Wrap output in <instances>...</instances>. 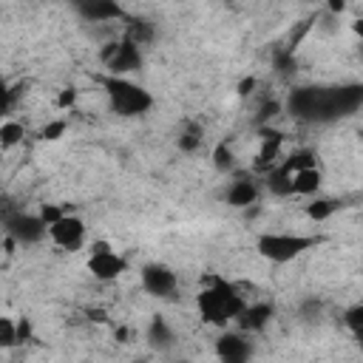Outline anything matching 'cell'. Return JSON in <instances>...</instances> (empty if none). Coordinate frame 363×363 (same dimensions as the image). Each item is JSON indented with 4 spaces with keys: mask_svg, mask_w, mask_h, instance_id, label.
Wrapping results in <instances>:
<instances>
[{
    "mask_svg": "<svg viewBox=\"0 0 363 363\" xmlns=\"http://www.w3.org/2000/svg\"><path fill=\"white\" fill-rule=\"evenodd\" d=\"M244 303H247V298L238 292L235 284H230L227 278H221L216 272L201 275V289L196 295V309H199L204 323L227 329V323L235 320V315L244 309Z\"/></svg>",
    "mask_w": 363,
    "mask_h": 363,
    "instance_id": "2",
    "label": "cell"
},
{
    "mask_svg": "<svg viewBox=\"0 0 363 363\" xmlns=\"http://www.w3.org/2000/svg\"><path fill=\"white\" fill-rule=\"evenodd\" d=\"M88 272L91 278L108 284V281H116L122 272H128V261L108 244V241H94L91 250H88Z\"/></svg>",
    "mask_w": 363,
    "mask_h": 363,
    "instance_id": "6",
    "label": "cell"
},
{
    "mask_svg": "<svg viewBox=\"0 0 363 363\" xmlns=\"http://www.w3.org/2000/svg\"><path fill=\"white\" fill-rule=\"evenodd\" d=\"M139 281H142V289L153 298H173L179 289V275L167 264H159V261L145 264L139 272Z\"/></svg>",
    "mask_w": 363,
    "mask_h": 363,
    "instance_id": "8",
    "label": "cell"
},
{
    "mask_svg": "<svg viewBox=\"0 0 363 363\" xmlns=\"http://www.w3.org/2000/svg\"><path fill=\"white\" fill-rule=\"evenodd\" d=\"M74 102H77V91H74V88L60 91V96H57V108H62V111H65V108H71Z\"/></svg>",
    "mask_w": 363,
    "mask_h": 363,
    "instance_id": "28",
    "label": "cell"
},
{
    "mask_svg": "<svg viewBox=\"0 0 363 363\" xmlns=\"http://www.w3.org/2000/svg\"><path fill=\"white\" fill-rule=\"evenodd\" d=\"M0 119H3V111H0Z\"/></svg>",
    "mask_w": 363,
    "mask_h": 363,
    "instance_id": "34",
    "label": "cell"
},
{
    "mask_svg": "<svg viewBox=\"0 0 363 363\" xmlns=\"http://www.w3.org/2000/svg\"><path fill=\"white\" fill-rule=\"evenodd\" d=\"M99 60H102V65H105L108 74L128 77V74H133V71L142 68V45H136L128 37H122L116 43H105Z\"/></svg>",
    "mask_w": 363,
    "mask_h": 363,
    "instance_id": "5",
    "label": "cell"
},
{
    "mask_svg": "<svg viewBox=\"0 0 363 363\" xmlns=\"http://www.w3.org/2000/svg\"><path fill=\"white\" fill-rule=\"evenodd\" d=\"M258 201V184L252 179H235L230 187H227V204L241 210V207H250Z\"/></svg>",
    "mask_w": 363,
    "mask_h": 363,
    "instance_id": "14",
    "label": "cell"
},
{
    "mask_svg": "<svg viewBox=\"0 0 363 363\" xmlns=\"http://www.w3.org/2000/svg\"><path fill=\"white\" fill-rule=\"evenodd\" d=\"M318 244H320L318 235H301V233H261L255 238L258 255L272 264H289Z\"/></svg>",
    "mask_w": 363,
    "mask_h": 363,
    "instance_id": "4",
    "label": "cell"
},
{
    "mask_svg": "<svg viewBox=\"0 0 363 363\" xmlns=\"http://www.w3.org/2000/svg\"><path fill=\"white\" fill-rule=\"evenodd\" d=\"M216 354L227 363H244L250 354H252V343H250V335L235 329V332H221L218 340H216Z\"/></svg>",
    "mask_w": 363,
    "mask_h": 363,
    "instance_id": "10",
    "label": "cell"
},
{
    "mask_svg": "<svg viewBox=\"0 0 363 363\" xmlns=\"http://www.w3.org/2000/svg\"><path fill=\"white\" fill-rule=\"evenodd\" d=\"M281 145H284V133H278V130H261V150H258L255 164L264 167V170L272 167L275 159H278V153H281Z\"/></svg>",
    "mask_w": 363,
    "mask_h": 363,
    "instance_id": "16",
    "label": "cell"
},
{
    "mask_svg": "<svg viewBox=\"0 0 363 363\" xmlns=\"http://www.w3.org/2000/svg\"><path fill=\"white\" fill-rule=\"evenodd\" d=\"M252 88H255V77H250V79H244V82L238 85V94H241V96H247V94H252Z\"/></svg>",
    "mask_w": 363,
    "mask_h": 363,
    "instance_id": "30",
    "label": "cell"
},
{
    "mask_svg": "<svg viewBox=\"0 0 363 363\" xmlns=\"http://www.w3.org/2000/svg\"><path fill=\"white\" fill-rule=\"evenodd\" d=\"M363 99L360 85H346V88H298L289 96V111L298 119H337L352 111H357Z\"/></svg>",
    "mask_w": 363,
    "mask_h": 363,
    "instance_id": "1",
    "label": "cell"
},
{
    "mask_svg": "<svg viewBox=\"0 0 363 363\" xmlns=\"http://www.w3.org/2000/svg\"><path fill=\"white\" fill-rule=\"evenodd\" d=\"M346 6H349V0H326V9H329L332 14H343Z\"/></svg>",
    "mask_w": 363,
    "mask_h": 363,
    "instance_id": "29",
    "label": "cell"
},
{
    "mask_svg": "<svg viewBox=\"0 0 363 363\" xmlns=\"http://www.w3.org/2000/svg\"><path fill=\"white\" fill-rule=\"evenodd\" d=\"M335 210H337V201H332V199H315V201L306 204V216L312 221H326Z\"/></svg>",
    "mask_w": 363,
    "mask_h": 363,
    "instance_id": "22",
    "label": "cell"
},
{
    "mask_svg": "<svg viewBox=\"0 0 363 363\" xmlns=\"http://www.w3.org/2000/svg\"><path fill=\"white\" fill-rule=\"evenodd\" d=\"M309 164H315V153L301 147V150H292V153H289V156H286V159H284L278 167H281V170H286V173H295V170L309 167Z\"/></svg>",
    "mask_w": 363,
    "mask_h": 363,
    "instance_id": "19",
    "label": "cell"
},
{
    "mask_svg": "<svg viewBox=\"0 0 363 363\" xmlns=\"http://www.w3.org/2000/svg\"><path fill=\"white\" fill-rule=\"evenodd\" d=\"M9 99H11V94H9V88H6V82L0 79V111H6V105H9Z\"/></svg>",
    "mask_w": 363,
    "mask_h": 363,
    "instance_id": "31",
    "label": "cell"
},
{
    "mask_svg": "<svg viewBox=\"0 0 363 363\" xmlns=\"http://www.w3.org/2000/svg\"><path fill=\"white\" fill-rule=\"evenodd\" d=\"M199 142H201V130H199L196 125H190V128L179 136V147H182V150H196Z\"/></svg>",
    "mask_w": 363,
    "mask_h": 363,
    "instance_id": "26",
    "label": "cell"
},
{
    "mask_svg": "<svg viewBox=\"0 0 363 363\" xmlns=\"http://www.w3.org/2000/svg\"><path fill=\"white\" fill-rule=\"evenodd\" d=\"M68 3L88 23H108L122 17V6L116 0H68Z\"/></svg>",
    "mask_w": 363,
    "mask_h": 363,
    "instance_id": "11",
    "label": "cell"
},
{
    "mask_svg": "<svg viewBox=\"0 0 363 363\" xmlns=\"http://www.w3.org/2000/svg\"><path fill=\"white\" fill-rule=\"evenodd\" d=\"M88 318H91V320H96V323H105V320H108L102 309H88Z\"/></svg>",
    "mask_w": 363,
    "mask_h": 363,
    "instance_id": "32",
    "label": "cell"
},
{
    "mask_svg": "<svg viewBox=\"0 0 363 363\" xmlns=\"http://www.w3.org/2000/svg\"><path fill=\"white\" fill-rule=\"evenodd\" d=\"M3 233L17 244H37L45 238V224L34 213H11L3 218Z\"/></svg>",
    "mask_w": 363,
    "mask_h": 363,
    "instance_id": "9",
    "label": "cell"
},
{
    "mask_svg": "<svg viewBox=\"0 0 363 363\" xmlns=\"http://www.w3.org/2000/svg\"><path fill=\"white\" fill-rule=\"evenodd\" d=\"M17 343H20L17 340V320L0 315V349H11Z\"/></svg>",
    "mask_w": 363,
    "mask_h": 363,
    "instance_id": "24",
    "label": "cell"
},
{
    "mask_svg": "<svg viewBox=\"0 0 363 363\" xmlns=\"http://www.w3.org/2000/svg\"><path fill=\"white\" fill-rule=\"evenodd\" d=\"M23 136H26V128L20 125V122H14V119H0V147H14V145H20L23 142Z\"/></svg>",
    "mask_w": 363,
    "mask_h": 363,
    "instance_id": "17",
    "label": "cell"
},
{
    "mask_svg": "<svg viewBox=\"0 0 363 363\" xmlns=\"http://www.w3.org/2000/svg\"><path fill=\"white\" fill-rule=\"evenodd\" d=\"M125 37H128V40H133L136 45H147V43L153 40V26H150L147 20H133V23L128 26Z\"/></svg>",
    "mask_w": 363,
    "mask_h": 363,
    "instance_id": "20",
    "label": "cell"
},
{
    "mask_svg": "<svg viewBox=\"0 0 363 363\" xmlns=\"http://www.w3.org/2000/svg\"><path fill=\"white\" fill-rule=\"evenodd\" d=\"M62 213H65V210H62V207H57V204H43L37 216H40V218H43V224L48 227V224H51V221H57Z\"/></svg>",
    "mask_w": 363,
    "mask_h": 363,
    "instance_id": "27",
    "label": "cell"
},
{
    "mask_svg": "<svg viewBox=\"0 0 363 363\" xmlns=\"http://www.w3.org/2000/svg\"><path fill=\"white\" fill-rule=\"evenodd\" d=\"M320 182H323V173L309 164V167H301L295 173H289V184H292V196H315L320 190Z\"/></svg>",
    "mask_w": 363,
    "mask_h": 363,
    "instance_id": "13",
    "label": "cell"
},
{
    "mask_svg": "<svg viewBox=\"0 0 363 363\" xmlns=\"http://www.w3.org/2000/svg\"><path fill=\"white\" fill-rule=\"evenodd\" d=\"M272 315H275V309L269 306V303H264V301H255V303H244V309L235 315V329H241V332H247V335H255V332H261V329H267V323L272 320Z\"/></svg>",
    "mask_w": 363,
    "mask_h": 363,
    "instance_id": "12",
    "label": "cell"
},
{
    "mask_svg": "<svg viewBox=\"0 0 363 363\" xmlns=\"http://www.w3.org/2000/svg\"><path fill=\"white\" fill-rule=\"evenodd\" d=\"M267 187H269L275 196H292L289 173H286V170H281L278 164H272V167H269V173H267Z\"/></svg>",
    "mask_w": 363,
    "mask_h": 363,
    "instance_id": "18",
    "label": "cell"
},
{
    "mask_svg": "<svg viewBox=\"0 0 363 363\" xmlns=\"http://www.w3.org/2000/svg\"><path fill=\"white\" fill-rule=\"evenodd\" d=\"M343 326H346L354 337L363 335V303H352V306L343 312Z\"/></svg>",
    "mask_w": 363,
    "mask_h": 363,
    "instance_id": "23",
    "label": "cell"
},
{
    "mask_svg": "<svg viewBox=\"0 0 363 363\" xmlns=\"http://www.w3.org/2000/svg\"><path fill=\"white\" fill-rule=\"evenodd\" d=\"M45 235L60 247V250H68V252H77L82 244H85V221L74 213H62L57 221H51L45 227Z\"/></svg>",
    "mask_w": 363,
    "mask_h": 363,
    "instance_id": "7",
    "label": "cell"
},
{
    "mask_svg": "<svg viewBox=\"0 0 363 363\" xmlns=\"http://www.w3.org/2000/svg\"><path fill=\"white\" fill-rule=\"evenodd\" d=\"M147 343H150L153 349H159V352H170V349L176 346V332H173V326H170L162 315H156V318L147 323Z\"/></svg>",
    "mask_w": 363,
    "mask_h": 363,
    "instance_id": "15",
    "label": "cell"
},
{
    "mask_svg": "<svg viewBox=\"0 0 363 363\" xmlns=\"http://www.w3.org/2000/svg\"><path fill=\"white\" fill-rule=\"evenodd\" d=\"M65 130H68V122H65V119H51V122H45V125L40 128L37 136H40L43 142H57Z\"/></svg>",
    "mask_w": 363,
    "mask_h": 363,
    "instance_id": "25",
    "label": "cell"
},
{
    "mask_svg": "<svg viewBox=\"0 0 363 363\" xmlns=\"http://www.w3.org/2000/svg\"><path fill=\"white\" fill-rule=\"evenodd\" d=\"M102 88H105V96H108V105L113 113L119 116H142L153 108V96L147 88L136 85L133 79L128 77H113V74H105L102 79Z\"/></svg>",
    "mask_w": 363,
    "mask_h": 363,
    "instance_id": "3",
    "label": "cell"
},
{
    "mask_svg": "<svg viewBox=\"0 0 363 363\" xmlns=\"http://www.w3.org/2000/svg\"><path fill=\"white\" fill-rule=\"evenodd\" d=\"M213 164H216V170H221V173H227V170L235 167V153H233V147H230L227 142H218V145L213 147Z\"/></svg>",
    "mask_w": 363,
    "mask_h": 363,
    "instance_id": "21",
    "label": "cell"
},
{
    "mask_svg": "<svg viewBox=\"0 0 363 363\" xmlns=\"http://www.w3.org/2000/svg\"><path fill=\"white\" fill-rule=\"evenodd\" d=\"M0 244H3V235H0Z\"/></svg>",
    "mask_w": 363,
    "mask_h": 363,
    "instance_id": "33",
    "label": "cell"
}]
</instances>
